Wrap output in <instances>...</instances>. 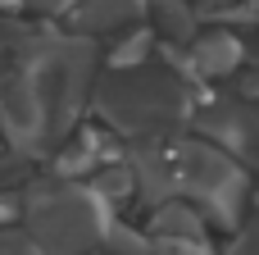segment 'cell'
<instances>
[{
	"label": "cell",
	"mask_w": 259,
	"mask_h": 255,
	"mask_svg": "<svg viewBox=\"0 0 259 255\" xmlns=\"http://www.w3.org/2000/svg\"><path fill=\"white\" fill-rule=\"evenodd\" d=\"M91 192H100L105 201H123V196H132L137 192V178H132V169L127 164H114V169H105L100 178H96V187Z\"/></svg>",
	"instance_id": "10"
},
{
	"label": "cell",
	"mask_w": 259,
	"mask_h": 255,
	"mask_svg": "<svg viewBox=\"0 0 259 255\" xmlns=\"http://www.w3.org/2000/svg\"><path fill=\"white\" fill-rule=\"evenodd\" d=\"M150 255H209L200 242H178V237H159L150 242Z\"/></svg>",
	"instance_id": "11"
},
{
	"label": "cell",
	"mask_w": 259,
	"mask_h": 255,
	"mask_svg": "<svg viewBox=\"0 0 259 255\" xmlns=\"http://www.w3.org/2000/svg\"><path fill=\"white\" fill-rule=\"evenodd\" d=\"M191 64L200 78H219V73H232L241 64V41L232 32H209V37H196L191 46Z\"/></svg>",
	"instance_id": "4"
},
{
	"label": "cell",
	"mask_w": 259,
	"mask_h": 255,
	"mask_svg": "<svg viewBox=\"0 0 259 255\" xmlns=\"http://www.w3.org/2000/svg\"><path fill=\"white\" fill-rule=\"evenodd\" d=\"M173 169H178V187H191V196H200L214 219H223V224L237 219L241 196H246V178L219 146L182 141L173 155Z\"/></svg>",
	"instance_id": "3"
},
{
	"label": "cell",
	"mask_w": 259,
	"mask_h": 255,
	"mask_svg": "<svg viewBox=\"0 0 259 255\" xmlns=\"http://www.w3.org/2000/svg\"><path fill=\"white\" fill-rule=\"evenodd\" d=\"M132 178H137V187H141L150 201H159V205L178 192V169H173V155H159V151H141V155L132 160Z\"/></svg>",
	"instance_id": "5"
},
{
	"label": "cell",
	"mask_w": 259,
	"mask_h": 255,
	"mask_svg": "<svg viewBox=\"0 0 259 255\" xmlns=\"http://www.w3.org/2000/svg\"><path fill=\"white\" fill-rule=\"evenodd\" d=\"M150 228H155V237L200 242V233H205V214H196V210H191V205H182V201H164V205L155 210Z\"/></svg>",
	"instance_id": "6"
},
{
	"label": "cell",
	"mask_w": 259,
	"mask_h": 255,
	"mask_svg": "<svg viewBox=\"0 0 259 255\" xmlns=\"http://www.w3.org/2000/svg\"><path fill=\"white\" fill-rule=\"evenodd\" d=\"M32 237L50 255H82L105 237L100 201L87 196L82 187H41L27 205Z\"/></svg>",
	"instance_id": "1"
},
{
	"label": "cell",
	"mask_w": 259,
	"mask_h": 255,
	"mask_svg": "<svg viewBox=\"0 0 259 255\" xmlns=\"http://www.w3.org/2000/svg\"><path fill=\"white\" fill-rule=\"evenodd\" d=\"M137 14H141V0H87L77 18H82V27L100 32V27H118V23L137 18Z\"/></svg>",
	"instance_id": "7"
},
{
	"label": "cell",
	"mask_w": 259,
	"mask_h": 255,
	"mask_svg": "<svg viewBox=\"0 0 259 255\" xmlns=\"http://www.w3.org/2000/svg\"><path fill=\"white\" fill-rule=\"evenodd\" d=\"M100 110L109 114V123H114V128L146 132V128H159L164 119L187 114V91H182V82H178V78H168V73L114 78V82L100 91Z\"/></svg>",
	"instance_id": "2"
},
{
	"label": "cell",
	"mask_w": 259,
	"mask_h": 255,
	"mask_svg": "<svg viewBox=\"0 0 259 255\" xmlns=\"http://www.w3.org/2000/svg\"><path fill=\"white\" fill-rule=\"evenodd\" d=\"M150 46H155V32H150V27H137L132 37H123V41L114 46L109 64H114V68H132V64H141V59L150 55Z\"/></svg>",
	"instance_id": "9"
},
{
	"label": "cell",
	"mask_w": 259,
	"mask_h": 255,
	"mask_svg": "<svg viewBox=\"0 0 259 255\" xmlns=\"http://www.w3.org/2000/svg\"><path fill=\"white\" fill-rule=\"evenodd\" d=\"M155 18H159V32L168 41H191L196 37V9L187 0H155Z\"/></svg>",
	"instance_id": "8"
},
{
	"label": "cell",
	"mask_w": 259,
	"mask_h": 255,
	"mask_svg": "<svg viewBox=\"0 0 259 255\" xmlns=\"http://www.w3.org/2000/svg\"><path fill=\"white\" fill-rule=\"evenodd\" d=\"M0 255H36L32 246H23L18 237H0Z\"/></svg>",
	"instance_id": "12"
}]
</instances>
